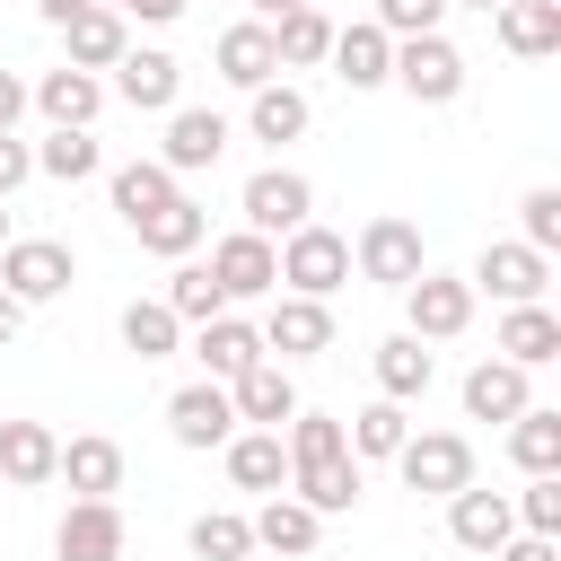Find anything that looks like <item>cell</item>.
<instances>
[{"instance_id":"db71d44e","label":"cell","mask_w":561,"mask_h":561,"mask_svg":"<svg viewBox=\"0 0 561 561\" xmlns=\"http://www.w3.org/2000/svg\"><path fill=\"white\" fill-rule=\"evenodd\" d=\"M0 245H9V202H0Z\"/></svg>"},{"instance_id":"cb8c5ba5","label":"cell","mask_w":561,"mask_h":561,"mask_svg":"<svg viewBox=\"0 0 561 561\" xmlns=\"http://www.w3.org/2000/svg\"><path fill=\"white\" fill-rule=\"evenodd\" d=\"M53 482H70L79 500H114L123 491V447L114 438H61V465H53Z\"/></svg>"},{"instance_id":"d6a6232c","label":"cell","mask_w":561,"mask_h":561,"mask_svg":"<svg viewBox=\"0 0 561 561\" xmlns=\"http://www.w3.org/2000/svg\"><path fill=\"white\" fill-rule=\"evenodd\" d=\"M131 237H140L149 254H167V263H184V254H193V245L210 237V210H202L193 193H175V202H167V210H149V219L131 228Z\"/></svg>"},{"instance_id":"7a4b0ae2","label":"cell","mask_w":561,"mask_h":561,"mask_svg":"<svg viewBox=\"0 0 561 561\" xmlns=\"http://www.w3.org/2000/svg\"><path fill=\"white\" fill-rule=\"evenodd\" d=\"M351 272L377 280V289H403L412 272H430V245H421V228H412L403 210H377V219L351 237Z\"/></svg>"},{"instance_id":"f1b7e54d","label":"cell","mask_w":561,"mask_h":561,"mask_svg":"<svg viewBox=\"0 0 561 561\" xmlns=\"http://www.w3.org/2000/svg\"><path fill=\"white\" fill-rule=\"evenodd\" d=\"M61 35H70V70H114V61H123V44H131L123 9H105V0H88Z\"/></svg>"},{"instance_id":"5bb4252c","label":"cell","mask_w":561,"mask_h":561,"mask_svg":"<svg viewBox=\"0 0 561 561\" xmlns=\"http://www.w3.org/2000/svg\"><path fill=\"white\" fill-rule=\"evenodd\" d=\"M447 535L465 543V552H500L508 535H517V508H508V491H482V482H465V491H447Z\"/></svg>"},{"instance_id":"f907efd6","label":"cell","mask_w":561,"mask_h":561,"mask_svg":"<svg viewBox=\"0 0 561 561\" xmlns=\"http://www.w3.org/2000/svg\"><path fill=\"white\" fill-rule=\"evenodd\" d=\"M79 9H88V0H44V26H70Z\"/></svg>"},{"instance_id":"9a60e30c","label":"cell","mask_w":561,"mask_h":561,"mask_svg":"<svg viewBox=\"0 0 561 561\" xmlns=\"http://www.w3.org/2000/svg\"><path fill=\"white\" fill-rule=\"evenodd\" d=\"M123 508L114 500H70V517L53 526V561H123Z\"/></svg>"},{"instance_id":"4316f807","label":"cell","mask_w":561,"mask_h":561,"mask_svg":"<svg viewBox=\"0 0 561 561\" xmlns=\"http://www.w3.org/2000/svg\"><path fill=\"white\" fill-rule=\"evenodd\" d=\"M175 193H184V175H175L167 158H131V167H114V219H123V228H140L149 210H167Z\"/></svg>"},{"instance_id":"83f0119b","label":"cell","mask_w":561,"mask_h":561,"mask_svg":"<svg viewBox=\"0 0 561 561\" xmlns=\"http://www.w3.org/2000/svg\"><path fill=\"white\" fill-rule=\"evenodd\" d=\"M289 491H298L316 517H351V508H359V456H316V465H289Z\"/></svg>"},{"instance_id":"f6af8a7d","label":"cell","mask_w":561,"mask_h":561,"mask_svg":"<svg viewBox=\"0 0 561 561\" xmlns=\"http://www.w3.org/2000/svg\"><path fill=\"white\" fill-rule=\"evenodd\" d=\"M26 175H35V149H26L18 131H0V202H9V193H18Z\"/></svg>"},{"instance_id":"816d5d0a","label":"cell","mask_w":561,"mask_h":561,"mask_svg":"<svg viewBox=\"0 0 561 561\" xmlns=\"http://www.w3.org/2000/svg\"><path fill=\"white\" fill-rule=\"evenodd\" d=\"M245 9H254V18L272 26V18H289V9H307V0H245Z\"/></svg>"},{"instance_id":"8fae6325","label":"cell","mask_w":561,"mask_h":561,"mask_svg":"<svg viewBox=\"0 0 561 561\" xmlns=\"http://www.w3.org/2000/svg\"><path fill=\"white\" fill-rule=\"evenodd\" d=\"M210 280H219L228 307H237V298H272V289H280V254H272V237H254V228L219 237V245H210Z\"/></svg>"},{"instance_id":"2e32d148","label":"cell","mask_w":561,"mask_h":561,"mask_svg":"<svg viewBox=\"0 0 561 561\" xmlns=\"http://www.w3.org/2000/svg\"><path fill=\"white\" fill-rule=\"evenodd\" d=\"M228 403H237V421H245V430H280V421L298 412L289 359H272V351H263V359H254L245 377H228Z\"/></svg>"},{"instance_id":"d6986e66","label":"cell","mask_w":561,"mask_h":561,"mask_svg":"<svg viewBox=\"0 0 561 561\" xmlns=\"http://www.w3.org/2000/svg\"><path fill=\"white\" fill-rule=\"evenodd\" d=\"M219 149H228V114H210V105H175V114H167V140H158V158H167L175 175H202V167H219Z\"/></svg>"},{"instance_id":"30bf717a","label":"cell","mask_w":561,"mask_h":561,"mask_svg":"<svg viewBox=\"0 0 561 561\" xmlns=\"http://www.w3.org/2000/svg\"><path fill=\"white\" fill-rule=\"evenodd\" d=\"M114 96H123L131 114H175V96H184V61L158 53V44H123V61H114Z\"/></svg>"},{"instance_id":"3957f363","label":"cell","mask_w":561,"mask_h":561,"mask_svg":"<svg viewBox=\"0 0 561 561\" xmlns=\"http://www.w3.org/2000/svg\"><path fill=\"white\" fill-rule=\"evenodd\" d=\"M394 473H403L421 500H447V491L473 482V438H465V430H412V438L394 447Z\"/></svg>"},{"instance_id":"44dd1931","label":"cell","mask_w":561,"mask_h":561,"mask_svg":"<svg viewBox=\"0 0 561 561\" xmlns=\"http://www.w3.org/2000/svg\"><path fill=\"white\" fill-rule=\"evenodd\" d=\"M526 377H535V368H517V359H473V368H465V421H517V412L535 403Z\"/></svg>"},{"instance_id":"7c38bea8","label":"cell","mask_w":561,"mask_h":561,"mask_svg":"<svg viewBox=\"0 0 561 561\" xmlns=\"http://www.w3.org/2000/svg\"><path fill=\"white\" fill-rule=\"evenodd\" d=\"M167 430H175V447H228V430H237V403H228V386L219 377H193V386H175L167 394Z\"/></svg>"},{"instance_id":"c3c4849f","label":"cell","mask_w":561,"mask_h":561,"mask_svg":"<svg viewBox=\"0 0 561 561\" xmlns=\"http://www.w3.org/2000/svg\"><path fill=\"white\" fill-rule=\"evenodd\" d=\"M105 9H123V18H149V26H167V18H184V0H105Z\"/></svg>"},{"instance_id":"ac0fdd59","label":"cell","mask_w":561,"mask_h":561,"mask_svg":"<svg viewBox=\"0 0 561 561\" xmlns=\"http://www.w3.org/2000/svg\"><path fill=\"white\" fill-rule=\"evenodd\" d=\"M333 79L342 88H386L394 79V35L377 26V18H359V26H333Z\"/></svg>"},{"instance_id":"1f68e13d","label":"cell","mask_w":561,"mask_h":561,"mask_svg":"<svg viewBox=\"0 0 561 561\" xmlns=\"http://www.w3.org/2000/svg\"><path fill=\"white\" fill-rule=\"evenodd\" d=\"M491 18H500V44H508L517 61H543V53H561V0H500Z\"/></svg>"},{"instance_id":"d4e9b609","label":"cell","mask_w":561,"mask_h":561,"mask_svg":"<svg viewBox=\"0 0 561 561\" xmlns=\"http://www.w3.org/2000/svg\"><path fill=\"white\" fill-rule=\"evenodd\" d=\"M53 465H61V438H53L44 421H0V482L44 491V482H53Z\"/></svg>"},{"instance_id":"b9f144b4","label":"cell","mask_w":561,"mask_h":561,"mask_svg":"<svg viewBox=\"0 0 561 561\" xmlns=\"http://www.w3.org/2000/svg\"><path fill=\"white\" fill-rule=\"evenodd\" d=\"M517 237H526L535 254H552V245H561V184H535V193L517 202Z\"/></svg>"},{"instance_id":"6da1fadb","label":"cell","mask_w":561,"mask_h":561,"mask_svg":"<svg viewBox=\"0 0 561 561\" xmlns=\"http://www.w3.org/2000/svg\"><path fill=\"white\" fill-rule=\"evenodd\" d=\"M272 254H280V289H298V298H333L351 280V237L324 228V219H298Z\"/></svg>"},{"instance_id":"7dc6e473","label":"cell","mask_w":561,"mask_h":561,"mask_svg":"<svg viewBox=\"0 0 561 561\" xmlns=\"http://www.w3.org/2000/svg\"><path fill=\"white\" fill-rule=\"evenodd\" d=\"M18 114H26V79L0 70V131H18Z\"/></svg>"},{"instance_id":"8d00e7d4","label":"cell","mask_w":561,"mask_h":561,"mask_svg":"<svg viewBox=\"0 0 561 561\" xmlns=\"http://www.w3.org/2000/svg\"><path fill=\"white\" fill-rule=\"evenodd\" d=\"M508 465H517V473H561V412L526 403V412L508 421Z\"/></svg>"},{"instance_id":"d590c367","label":"cell","mask_w":561,"mask_h":561,"mask_svg":"<svg viewBox=\"0 0 561 561\" xmlns=\"http://www.w3.org/2000/svg\"><path fill=\"white\" fill-rule=\"evenodd\" d=\"M272 53H280V70H316L324 53H333V18L307 0V9H289V18H272Z\"/></svg>"},{"instance_id":"836d02e7","label":"cell","mask_w":561,"mask_h":561,"mask_svg":"<svg viewBox=\"0 0 561 561\" xmlns=\"http://www.w3.org/2000/svg\"><path fill=\"white\" fill-rule=\"evenodd\" d=\"M123 351H131V359H175V351H184V316H175L167 298H131V307H123Z\"/></svg>"},{"instance_id":"74e56055","label":"cell","mask_w":561,"mask_h":561,"mask_svg":"<svg viewBox=\"0 0 561 561\" xmlns=\"http://www.w3.org/2000/svg\"><path fill=\"white\" fill-rule=\"evenodd\" d=\"M184 543H193V561H245L254 552V526H245V508H202Z\"/></svg>"},{"instance_id":"9c48e42d","label":"cell","mask_w":561,"mask_h":561,"mask_svg":"<svg viewBox=\"0 0 561 561\" xmlns=\"http://www.w3.org/2000/svg\"><path fill=\"white\" fill-rule=\"evenodd\" d=\"M254 333H263L272 359H316V351H333V307L324 298H298V289H272V316Z\"/></svg>"},{"instance_id":"ee69618b","label":"cell","mask_w":561,"mask_h":561,"mask_svg":"<svg viewBox=\"0 0 561 561\" xmlns=\"http://www.w3.org/2000/svg\"><path fill=\"white\" fill-rule=\"evenodd\" d=\"M438 18H447V0H377L386 35H438Z\"/></svg>"},{"instance_id":"f35d334b","label":"cell","mask_w":561,"mask_h":561,"mask_svg":"<svg viewBox=\"0 0 561 561\" xmlns=\"http://www.w3.org/2000/svg\"><path fill=\"white\" fill-rule=\"evenodd\" d=\"M105 167V149H96V131H53L44 149H35V175H53V184H88Z\"/></svg>"},{"instance_id":"bcb514c9","label":"cell","mask_w":561,"mask_h":561,"mask_svg":"<svg viewBox=\"0 0 561 561\" xmlns=\"http://www.w3.org/2000/svg\"><path fill=\"white\" fill-rule=\"evenodd\" d=\"M491 561H561V535H526V526H517V535H508Z\"/></svg>"},{"instance_id":"f546056e","label":"cell","mask_w":561,"mask_h":561,"mask_svg":"<svg viewBox=\"0 0 561 561\" xmlns=\"http://www.w3.org/2000/svg\"><path fill=\"white\" fill-rule=\"evenodd\" d=\"M500 359H517V368H543V359H561V316H552L543 298L508 307V316H500Z\"/></svg>"},{"instance_id":"681fc988","label":"cell","mask_w":561,"mask_h":561,"mask_svg":"<svg viewBox=\"0 0 561 561\" xmlns=\"http://www.w3.org/2000/svg\"><path fill=\"white\" fill-rule=\"evenodd\" d=\"M18 324H26V307H18V298H9V289H0V351H9V342H18Z\"/></svg>"},{"instance_id":"e575fe53","label":"cell","mask_w":561,"mask_h":561,"mask_svg":"<svg viewBox=\"0 0 561 561\" xmlns=\"http://www.w3.org/2000/svg\"><path fill=\"white\" fill-rule=\"evenodd\" d=\"M342 438H351V456H359V465H368V456H377V465H394V447L412 438V412H403L394 394H377V403H359V412H351V430H342Z\"/></svg>"},{"instance_id":"603a6c76","label":"cell","mask_w":561,"mask_h":561,"mask_svg":"<svg viewBox=\"0 0 561 561\" xmlns=\"http://www.w3.org/2000/svg\"><path fill=\"white\" fill-rule=\"evenodd\" d=\"M307 123H316L307 88H289V79H263V88H245V131H254V140L289 149V140H307Z\"/></svg>"},{"instance_id":"f5cc1de1","label":"cell","mask_w":561,"mask_h":561,"mask_svg":"<svg viewBox=\"0 0 561 561\" xmlns=\"http://www.w3.org/2000/svg\"><path fill=\"white\" fill-rule=\"evenodd\" d=\"M447 9H482V18H491V9H500V0H447Z\"/></svg>"},{"instance_id":"e0dca14e","label":"cell","mask_w":561,"mask_h":561,"mask_svg":"<svg viewBox=\"0 0 561 561\" xmlns=\"http://www.w3.org/2000/svg\"><path fill=\"white\" fill-rule=\"evenodd\" d=\"M219 465H228V482L254 491V500H263V491H289V447H280V430H245V421H237L228 447H219Z\"/></svg>"},{"instance_id":"ba28073f","label":"cell","mask_w":561,"mask_h":561,"mask_svg":"<svg viewBox=\"0 0 561 561\" xmlns=\"http://www.w3.org/2000/svg\"><path fill=\"white\" fill-rule=\"evenodd\" d=\"M465 324H473V280H456V272H412L403 280V333L456 342Z\"/></svg>"},{"instance_id":"4dcf8cb0","label":"cell","mask_w":561,"mask_h":561,"mask_svg":"<svg viewBox=\"0 0 561 561\" xmlns=\"http://www.w3.org/2000/svg\"><path fill=\"white\" fill-rule=\"evenodd\" d=\"M430 377H438V359H430V342H421V333H386V342H377V394L421 403V394H430Z\"/></svg>"},{"instance_id":"60d3db41","label":"cell","mask_w":561,"mask_h":561,"mask_svg":"<svg viewBox=\"0 0 561 561\" xmlns=\"http://www.w3.org/2000/svg\"><path fill=\"white\" fill-rule=\"evenodd\" d=\"M158 298H167L184 324H202V316H219V307H228V298H219V280H210V263H175Z\"/></svg>"},{"instance_id":"7402d4cb","label":"cell","mask_w":561,"mask_h":561,"mask_svg":"<svg viewBox=\"0 0 561 561\" xmlns=\"http://www.w3.org/2000/svg\"><path fill=\"white\" fill-rule=\"evenodd\" d=\"M245 526H254V552H289V561L324 543V517H316L298 491H263V508H254Z\"/></svg>"},{"instance_id":"484cf974","label":"cell","mask_w":561,"mask_h":561,"mask_svg":"<svg viewBox=\"0 0 561 561\" xmlns=\"http://www.w3.org/2000/svg\"><path fill=\"white\" fill-rule=\"evenodd\" d=\"M210 61H219L228 88H263V79H280V53H272V26H263V18H237V26L219 35Z\"/></svg>"},{"instance_id":"ab89813d","label":"cell","mask_w":561,"mask_h":561,"mask_svg":"<svg viewBox=\"0 0 561 561\" xmlns=\"http://www.w3.org/2000/svg\"><path fill=\"white\" fill-rule=\"evenodd\" d=\"M280 447H289V465H316V456H351L342 421H333V412H307V403L280 421Z\"/></svg>"},{"instance_id":"ffe728a7","label":"cell","mask_w":561,"mask_h":561,"mask_svg":"<svg viewBox=\"0 0 561 561\" xmlns=\"http://www.w3.org/2000/svg\"><path fill=\"white\" fill-rule=\"evenodd\" d=\"M193 359H202V377H219V386H228V377H245V368L263 359V333H254L245 316H228V307H219V316H202V324H193Z\"/></svg>"},{"instance_id":"277c9868","label":"cell","mask_w":561,"mask_h":561,"mask_svg":"<svg viewBox=\"0 0 561 561\" xmlns=\"http://www.w3.org/2000/svg\"><path fill=\"white\" fill-rule=\"evenodd\" d=\"M394 88L412 105H456L465 96V53L447 35H394Z\"/></svg>"},{"instance_id":"5b68a950","label":"cell","mask_w":561,"mask_h":561,"mask_svg":"<svg viewBox=\"0 0 561 561\" xmlns=\"http://www.w3.org/2000/svg\"><path fill=\"white\" fill-rule=\"evenodd\" d=\"M70 272H79V254H70L61 237H9V245H0V289H9L18 307L61 298V289H70Z\"/></svg>"},{"instance_id":"8992f818","label":"cell","mask_w":561,"mask_h":561,"mask_svg":"<svg viewBox=\"0 0 561 561\" xmlns=\"http://www.w3.org/2000/svg\"><path fill=\"white\" fill-rule=\"evenodd\" d=\"M237 210H245L254 237H289L298 219H316V184H307L298 167H254L245 193H237Z\"/></svg>"},{"instance_id":"4fadbf2b","label":"cell","mask_w":561,"mask_h":561,"mask_svg":"<svg viewBox=\"0 0 561 561\" xmlns=\"http://www.w3.org/2000/svg\"><path fill=\"white\" fill-rule=\"evenodd\" d=\"M26 105H35V114H44L53 131H88V123L105 114V79H96V70H70V61H61V70H44V79L26 88Z\"/></svg>"},{"instance_id":"52a82bcc","label":"cell","mask_w":561,"mask_h":561,"mask_svg":"<svg viewBox=\"0 0 561 561\" xmlns=\"http://www.w3.org/2000/svg\"><path fill=\"white\" fill-rule=\"evenodd\" d=\"M465 280H473V298L526 307V298H543V289H552V254H535L526 237H500V245H482V263H473Z\"/></svg>"},{"instance_id":"7bdbcfd3","label":"cell","mask_w":561,"mask_h":561,"mask_svg":"<svg viewBox=\"0 0 561 561\" xmlns=\"http://www.w3.org/2000/svg\"><path fill=\"white\" fill-rule=\"evenodd\" d=\"M526 535H561V473H526V491L508 500Z\"/></svg>"}]
</instances>
